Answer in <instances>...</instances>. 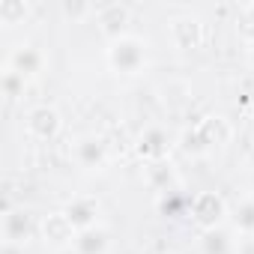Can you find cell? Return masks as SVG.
<instances>
[{"instance_id":"obj_1","label":"cell","mask_w":254,"mask_h":254,"mask_svg":"<svg viewBox=\"0 0 254 254\" xmlns=\"http://www.w3.org/2000/svg\"><path fill=\"white\" fill-rule=\"evenodd\" d=\"M147 60V51H144V42L135 39V36H120L111 42L108 48V63L114 72H123V75H135Z\"/></svg>"},{"instance_id":"obj_2","label":"cell","mask_w":254,"mask_h":254,"mask_svg":"<svg viewBox=\"0 0 254 254\" xmlns=\"http://www.w3.org/2000/svg\"><path fill=\"white\" fill-rule=\"evenodd\" d=\"M191 215H194L197 224H203L206 230H212V227L221 221V215H224V203H221L218 194L203 191V194H197V197L191 200Z\"/></svg>"},{"instance_id":"obj_3","label":"cell","mask_w":254,"mask_h":254,"mask_svg":"<svg viewBox=\"0 0 254 254\" xmlns=\"http://www.w3.org/2000/svg\"><path fill=\"white\" fill-rule=\"evenodd\" d=\"M27 129L36 135V138H51L57 129H60V117L54 108H33L27 114Z\"/></svg>"},{"instance_id":"obj_4","label":"cell","mask_w":254,"mask_h":254,"mask_svg":"<svg viewBox=\"0 0 254 254\" xmlns=\"http://www.w3.org/2000/svg\"><path fill=\"white\" fill-rule=\"evenodd\" d=\"M126 21H129V12H126V6H120V3H108V6L99 9V27H102V33L111 36V42L123 36Z\"/></svg>"},{"instance_id":"obj_5","label":"cell","mask_w":254,"mask_h":254,"mask_svg":"<svg viewBox=\"0 0 254 254\" xmlns=\"http://www.w3.org/2000/svg\"><path fill=\"white\" fill-rule=\"evenodd\" d=\"M39 66H42V51L33 48V45H21V48L12 51L6 69H12V72H18V75L27 78V75H33V72H39Z\"/></svg>"},{"instance_id":"obj_6","label":"cell","mask_w":254,"mask_h":254,"mask_svg":"<svg viewBox=\"0 0 254 254\" xmlns=\"http://www.w3.org/2000/svg\"><path fill=\"white\" fill-rule=\"evenodd\" d=\"M63 212H66V218L75 224V230H87V227H93V218H96L99 206H96V200H90V197H75Z\"/></svg>"},{"instance_id":"obj_7","label":"cell","mask_w":254,"mask_h":254,"mask_svg":"<svg viewBox=\"0 0 254 254\" xmlns=\"http://www.w3.org/2000/svg\"><path fill=\"white\" fill-rule=\"evenodd\" d=\"M108 248V233L99 230V227H87V230H78L75 236V251L78 254H105Z\"/></svg>"},{"instance_id":"obj_8","label":"cell","mask_w":254,"mask_h":254,"mask_svg":"<svg viewBox=\"0 0 254 254\" xmlns=\"http://www.w3.org/2000/svg\"><path fill=\"white\" fill-rule=\"evenodd\" d=\"M171 33L180 48H194L200 42V21L197 18H177L171 24Z\"/></svg>"},{"instance_id":"obj_9","label":"cell","mask_w":254,"mask_h":254,"mask_svg":"<svg viewBox=\"0 0 254 254\" xmlns=\"http://www.w3.org/2000/svg\"><path fill=\"white\" fill-rule=\"evenodd\" d=\"M27 230H30V218H27V212L12 209V212L3 215V236H6L9 245H12V242H21V239L27 236Z\"/></svg>"},{"instance_id":"obj_10","label":"cell","mask_w":254,"mask_h":254,"mask_svg":"<svg viewBox=\"0 0 254 254\" xmlns=\"http://www.w3.org/2000/svg\"><path fill=\"white\" fill-rule=\"evenodd\" d=\"M72 230H75V224L66 218V212H54L45 218V236L57 245H66L72 239Z\"/></svg>"},{"instance_id":"obj_11","label":"cell","mask_w":254,"mask_h":254,"mask_svg":"<svg viewBox=\"0 0 254 254\" xmlns=\"http://www.w3.org/2000/svg\"><path fill=\"white\" fill-rule=\"evenodd\" d=\"M200 251H203V254H230V251H233V242H230V236H227L224 230L212 227V230L203 233V239H200Z\"/></svg>"},{"instance_id":"obj_12","label":"cell","mask_w":254,"mask_h":254,"mask_svg":"<svg viewBox=\"0 0 254 254\" xmlns=\"http://www.w3.org/2000/svg\"><path fill=\"white\" fill-rule=\"evenodd\" d=\"M75 159H78L84 168H96V165L102 162V144H99L96 138H84V141H78V147H75Z\"/></svg>"},{"instance_id":"obj_13","label":"cell","mask_w":254,"mask_h":254,"mask_svg":"<svg viewBox=\"0 0 254 254\" xmlns=\"http://www.w3.org/2000/svg\"><path fill=\"white\" fill-rule=\"evenodd\" d=\"M24 15H27V3H21V0H3L0 3V21L3 24H15Z\"/></svg>"},{"instance_id":"obj_14","label":"cell","mask_w":254,"mask_h":254,"mask_svg":"<svg viewBox=\"0 0 254 254\" xmlns=\"http://www.w3.org/2000/svg\"><path fill=\"white\" fill-rule=\"evenodd\" d=\"M141 153H147V156H162V153H165V135H162V129H150V132L144 135Z\"/></svg>"},{"instance_id":"obj_15","label":"cell","mask_w":254,"mask_h":254,"mask_svg":"<svg viewBox=\"0 0 254 254\" xmlns=\"http://www.w3.org/2000/svg\"><path fill=\"white\" fill-rule=\"evenodd\" d=\"M236 227L242 233H254V200H242L236 209Z\"/></svg>"},{"instance_id":"obj_16","label":"cell","mask_w":254,"mask_h":254,"mask_svg":"<svg viewBox=\"0 0 254 254\" xmlns=\"http://www.w3.org/2000/svg\"><path fill=\"white\" fill-rule=\"evenodd\" d=\"M21 84H24V75H18V72H12V69L3 72V90H6V96H15Z\"/></svg>"},{"instance_id":"obj_17","label":"cell","mask_w":254,"mask_h":254,"mask_svg":"<svg viewBox=\"0 0 254 254\" xmlns=\"http://www.w3.org/2000/svg\"><path fill=\"white\" fill-rule=\"evenodd\" d=\"M63 12L72 15V18H81L84 12H90V6H87V3H69V0H66V3H63Z\"/></svg>"},{"instance_id":"obj_18","label":"cell","mask_w":254,"mask_h":254,"mask_svg":"<svg viewBox=\"0 0 254 254\" xmlns=\"http://www.w3.org/2000/svg\"><path fill=\"white\" fill-rule=\"evenodd\" d=\"M57 254H78V251H75V248H60Z\"/></svg>"},{"instance_id":"obj_19","label":"cell","mask_w":254,"mask_h":254,"mask_svg":"<svg viewBox=\"0 0 254 254\" xmlns=\"http://www.w3.org/2000/svg\"><path fill=\"white\" fill-rule=\"evenodd\" d=\"M251 63H254V48H251Z\"/></svg>"}]
</instances>
